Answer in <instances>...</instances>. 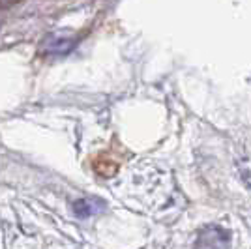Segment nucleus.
Instances as JSON below:
<instances>
[{
    "label": "nucleus",
    "mask_w": 251,
    "mask_h": 249,
    "mask_svg": "<svg viewBox=\"0 0 251 249\" xmlns=\"http://www.w3.org/2000/svg\"><path fill=\"white\" fill-rule=\"evenodd\" d=\"M118 167H120V161H118L116 157L111 156V154H100V156L94 159V171L105 178L115 176Z\"/></svg>",
    "instance_id": "nucleus-1"
},
{
    "label": "nucleus",
    "mask_w": 251,
    "mask_h": 249,
    "mask_svg": "<svg viewBox=\"0 0 251 249\" xmlns=\"http://www.w3.org/2000/svg\"><path fill=\"white\" fill-rule=\"evenodd\" d=\"M103 208V204L100 202V200H88V199H83V200H79V202H75L74 204V212L79 216V218H88V216H94L98 214L100 210Z\"/></svg>",
    "instance_id": "nucleus-2"
},
{
    "label": "nucleus",
    "mask_w": 251,
    "mask_h": 249,
    "mask_svg": "<svg viewBox=\"0 0 251 249\" xmlns=\"http://www.w3.org/2000/svg\"><path fill=\"white\" fill-rule=\"evenodd\" d=\"M13 2H17V0H0V6H10Z\"/></svg>",
    "instance_id": "nucleus-3"
}]
</instances>
